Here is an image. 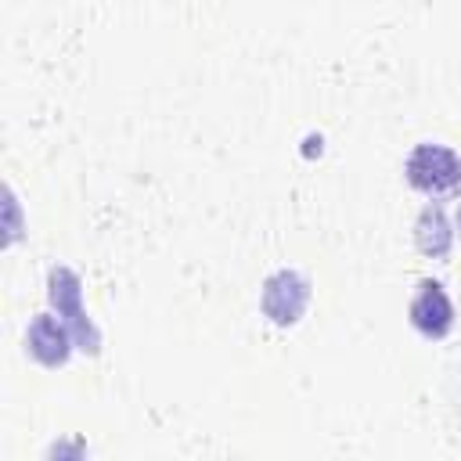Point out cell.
Segmentation results:
<instances>
[{
  "label": "cell",
  "instance_id": "obj_1",
  "mask_svg": "<svg viewBox=\"0 0 461 461\" xmlns=\"http://www.w3.org/2000/svg\"><path fill=\"white\" fill-rule=\"evenodd\" d=\"M407 176L414 187L421 191H454L461 184V158L450 151V148H439V144H421L411 151L407 158Z\"/></svg>",
  "mask_w": 461,
  "mask_h": 461
},
{
  "label": "cell",
  "instance_id": "obj_2",
  "mask_svg": "<svg viewBox=\"0 0 461 461\" xmlns=\"http://www.w3.org/2000/svg\"><path fill=\"white\" fill-rule=\"evenodd\" d=\"M411 317L425 335H443L450 328V303L436 281H421V292L411 303Z\"/></svg>",
  "mask_w": 461,
  "mask_h": 461
}]
</instances>
